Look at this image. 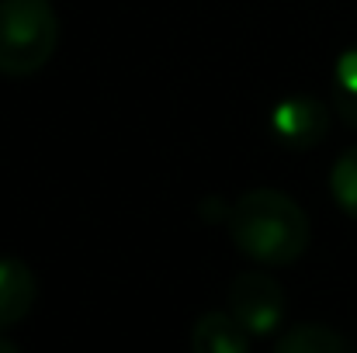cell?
<instances>
[{
  "instance_id": "5",
  "label": "cell",
  "mask_w": 357,
  "mask_h": 353,
  "mask_svg": "<svg viewBox=\"0 0 357 353\" xmlns=\"http://www.w3.org/2000/svg\"><path fill=\"white\" fill-rule=\"evenodd\" d=\"M35 274L14 256H0V333L17 326L35 305Z\"/></svg>"
},
{
  "instance_id": "8",
  "label": "cell",
  "mask_w": 357,
  "mask_h": 353,
  "mask_svg": "<svg viewBox=\"0 0 357 353\" xmlns=\"http://www.w3.org/2000/svg\"><path fill=\"white\" fill-rule=\"evenodd\" d=\"M333 104L337 115L357 128V45H351L333 66Z\"/></svg>"
},
{
  "instance_id": "1",
  "label": "cell",
  "mask_w": 357,
  "mask_h": 353,
  "mask_svg": "<svg viewBox=\"0 0 357 353\" xmlns=\"http://www.w3.org/2000/svg\"><path fill=\"white\" fill-rule=\"evenodd\" d=\"M229 235L243 256L264 267L295 263L309 249V219L305 212L274 187L246 191L229 208Z\"/></svg>"
},
{
  "instance_id": "7",
  "label": "cell",
  "mask_w": 357,
  "mask_h": 353,
  "mask_svg": "<svg viewBox=\"0 0 357 353\" xmlns=\"http://www.w3.org/2000/svg\"><path fill=\"white\" fill-rule=\"evenodd\" d=\"M274 353H351V347L337 329L319 322H302L274 343Z\"/></svg>"
},
{
  "instance_id": "4",
  "label": "cell",
  "mask_w": 357,
  "mask_h": 353,
  "mask_svg": "<svg viewBox=\"0 0 357 353\" xmlns=\"http://www.w3.org/2000/svg\"><path fill=\"white\" fill-rule=\"evenodd\" d=\"M271 132L288 149H312L330 132V108L316 97H284L271 111Z\"/></svg>"
},
{
  "instance_id": "3",
  "label": "cell",
  "mask_w": 357,
  "mask_h": 353,
  "mask_svg": "<svg viewBox=\"0 0 357 353\" xmlns=\"http://www.w3.org/2000/svg\"><path fill=\"white\" fill-rule=\"evenodd\" d=\"M229 315L250 336H271L284 319V291L267 274H239L229 284Z\"/></svg>"
},
{
  "instance_id": "9",
  "label": "cell",
  "mask_w": 357,
  "mask_h": 353,
  "mask_svg": "<svg viewBox=\"0 0 357 353\" xmlns=\"http://www.w3.org/2000/svg\"><path fill=\"white\" fill-rule=\"evenodd\" d=\"M330 194L340 205V212H347L357 219V146H351L330 170Z\"/></svg>"
},
{
  "instance_id": "10",
  "label": "cell",
  "mask_w": 357,
  "mask_h": 353,
  "mask_svg": "<svg viewBox=\"0 0 357 353\" xmlns=\"http://www.w3.org/2000/svg\"><path fill=\"white\" fill-rule=\"evenodd\" d=\"M0 353H21V350H17V347L7 340V336H0Z\"/></svg>"
},
{
  "instance_id": "2",
  "label": "cell",
  "mask_w": 357,
  "mask_h": 353,
  "mask_svg": "<svg viewBox=\"0 0 357 353\" xmlns=\"http://www.w3.org/2000/svg\"><path fill=\"white\" fill-rule=\"evenodd\" d=\"M59 45V17L49 0H0V73L31 77Z\"/></svg>"
},
{
  "instance_id": "6",
  "label": "cell",
  "mask_w": 357,
  "mask_h": 353,
  "mask_svg": "<svg viewBox=\"0 0 357 353\" xmlns=\"http://www.w3.org/2000/svg\"><path fill=\"white\" fill-rule=\"evenodd\" d=\"M191 353H250V333L229 312H205L191 329Z\"/></svg>"
}]
</instances>
